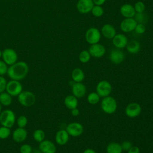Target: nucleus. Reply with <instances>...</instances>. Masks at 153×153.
Wrapping results in <instances>:
<instances>
[{
	"label": "nucleus",
	"instance_id": "obj_22",
	"mask_svg": "<svg viewBox=\"0 0 153 153\" xmlns=\"http://www.w3.org/2000/svg\"><path fill=\"white\" fill-rule=\"evenodd\" d=\"M64 103L66 108L69 109H72L77 107L78 100L77 98L74 95H69L65 98Z\"/></svg>",
	"mask_w": 153,
	"mask_h": 153
},
{
	"label": "nucleus",
	"instance_id": "obj_36",
	"mask_svg": "<svg viewBox=\"0 0 153 153\" xmlns=\"http://www.w3.org/2000/svg\"><path fill=\"white\" fill-rule=\"evenodd\" d=\"M8 65L3 61L0 60V76H4L7 74Z\"/></svg>",
	"mask_w": 153,
	"mask_h": 153
},
{
	"label": "nucleus",
	"instance_id": "obj_15",
	"mask_svg": "<svg viewBox=\"0 0 153 153\" xmlns=\"http://www.w3.org/2000/svg\"><path fill=\"white\" fill-rule=\"evenodd\" d=\"M137 23L133 18H126L121 22L120 29L124 32H130L134 30Z\"/></svg>",
	"mask_w": 153,
	"mask_h": 153
},
{
	"label": "nucleus",
	"instance_id": "obj_8",
	"mask_svg": "<svg viewBox=\"0 0 153 153\" xmlns=\"http://www.w3.org/2000/svg\"><path fill=\"white\" fill-rule=\"evenodd\" d=\"M112 91L111 84L107 81H100L96 86V93L100 97L108 96Z\"/></svg>",
	"mask_w": 153,
	"mask_h": 153
},
{
	"label": "nucleus",
	"instance_id": "obj_4",
	"mask_svg": "<svg viewBox=\"0 0 153 153\" xmlns=\"http://www.w3.org/2000/svg\"><path fill=\"white\" fill-rule=\"evenodd\" d=\"M101 108L106 114H111L114 113L117 108V103L115 99L111 96L103 97L101 102Z\"/></svg>",
	"mask_w": 153,
	"mask_h": 153
},
{
	"label": "nucleus",
	"instance_id": "obj_7",
	"mask_svg": "<svg viewBox=\"0 0 153 153\" xmlns=\"http://www.w3.org/2000/svg\"><path fill=\"white\" fill-rule=\"evenodd\" d=\"M85 39L87 42L92 45L97 44L101 38V33L96 27H90L85 32Z\"/></svg>",
	"mask_w": 153,
	"mask_h": 153
},
{
	"label": "nucleus",
	"instance_id": "obj_14",
	"mask_svg": "<svg viewBox=\"0 0 153 153\" xmlns=\"http://www.w3.org/2000/svg\"><path fill=\"white\" fill-rule=\"evenodd\" d=\"M27 137V131L25 128L17 127L12 133V139L16 143L24 142Z\"/></svg>",
	"mask_w": 153,
	"mask_h": 153
},
{
	"label": "nucleus",
	"instance_id": "obj_12",
	"mask_svg": "<svg viewBox=\"0 0 153 153\" xmlns=\"http://www.w3.org/2000/svg\"><path fill=\"white\" fill-rule=\"evenodd\" d=\"M38 149L42 153H56V146L50 140H44L39 143Z\"/></svg>",
	"mask_w": 153,
	"mask_h": 153
},
{
	"label": "nucleus",
	"instance_id": "obj_43",
	"mask_svg": "<svg viewBox=\"0 0 153 153\" xmlns=\"http://www.w3.org/2000/svg\"><path fill=\"white\" fill-rule=\"evenodd\" d=\"M83 153H96V152L93 149L88 148V149H86L85 151H84Z\"/></svg>",
	"mask_w": 153,
	"mask_h": 153
},
{
	"label": "nucleus",
	"instance_id": "obj_41",
	"mask_svg": "<svg viewBox=\"0 0 153 153\" xmlns=\"http://www.w3.org/2000/svg\"><path fill=\"white\" fill-rule=\"evenodd\" d=\"M93 1L94 4L96 5H102L105 2L106 0H93Z\"/></svg>",
	"mask_w": 153,
	"mask_h": 153
},
{
	"label": "nucleus",
	"instance_id": "obj_21",
	"mask_svg": "<svg viewBox=\"0 0 153 153\" xmlns=\"http://www.w3.org/2000/svg\"><path fill=\"white\" fill-rule=\"evenodd\" d=\"M101 33L107 39H112L116 35V30L114 27L111 24H105L101 29Z\"/></svg>",
	"mask_w": 153,
	"mask_h": 153
},
{
	"label": "nucleus",
	"instance_id": "obj_31",
	"mask_svg": "<svg viewBox=\"0 0 153 153\" xmlns=\"http://www.w3.org/2000/svg\"><path fill=\"white\" fill-rule=\"evenodd\" d=\"M87 100L88 103L92 105H95L100 100V96L98 95L97 93L92 92L90 93L88 97H87Z\"/></svg>",
	"mask_w": 153,
	"mask_h": 153
},
{
	"label": "nucleus",
	"instance_id": "obj_6",
	"mask_svg": "<svg viewBox=\"0 0 153 153\" xmlns=\"http://www.w3.org/2000/svg\"><path fill=\"white\" fill-rule=\"evenodd\" d=\"M2 59L8 66H11L17 62L18 55L13 48H7L2 51Z\"/></svg>",
	"mask_w": 153,
	"mask_h": 153
},
{
	"label": "nucleus",
	"instance_id": "obj_1",
	"mask_svg": "<svg viewBox=\"0 0 153 153\" xmlns=\"http://www.w3.org/2000/svg\"><path fill=\"white\" fill-rule=\"evenodd\" d=\"M28 73V65L25 62L17 61L13 65L9 66L7 74L11 79L21 81L26 78Z\"/></svg>",
	"mask_w": 153,
	"mask_h": 153
},
{
	"label": "nucleus",
	"instance_id": "obj_47",
	"mask_svg": "<svg viewBox=\"0 0 153 153\" xmlns=\"http://www.w3.org/2000/svg\"><path fill=\"white\" fill-rule=\"evenodd\" d=\"M1 126V123H0V126Z\"/></svg>",
	"mask_w": 153,
	"mask_h": 153
},
{
	"label": "nucleus",
	"instance_id": "obj_11",
	"mask_svg": "<svg viewBox=\"0 0 153 153\" xmlns=\"http://www.w3.org/2000/svg\"><path fill=\"white\" fill-rule=\"evenodd\" d=\"M142 111L141 106L137 103H131L128 104L125 109L127 116L130 118H135L140 115Z\"/></svg>",
	"mask_w": 153,
	"mask_h": 153
},
{
	"label": "nucleus",
	"instance_id": "obj_30",
	"mask_svg": "<svg viewBox=\"0 0 153 153\" xmlns=\"http://www.w3.org/2000/svg\"><path fill=\"white\" fill-rule=\"evenodd\" d=\"M91 57V55L88 51L82 50L79 54V60L83 63H87Z\"/></svg>",
	"mask_w": 153,
	"mask_h": 153
},
{
	"label": "nucleus",
	"instance_id": "obj_29",
	"mask_svg": "<svg viewBox=\"0 0 153 153\" xmlns=\"http://www.w3.org/2000/svg\"><path fill=\"white\" fill-rule=\"evenodd\" d=\"M11 134V130L10 128L1 126H0V139H6L9 137Z\"/></svg>",
	"mask_w": 153,
	"mask_h": 153
},
{
	"label": "nucleus",
	"instance_id": "obj_40",
	"mask_svg": "<svg viewBox=\"0 0 153 153\" xmlns=\"http://www.w3.org/2000/svg\"><path fill=\"white\" fill-rule=\"evenodd\" d=\"M128 153H140V149L136 146H132L128 150Z\"/></svg>",
	"mask_w": 153,
	"mask_h": 153
},
{
	"label": "nucleus",
	"instance_id": "obj_37",
	"mask_svg": "<svg viewBox=\"0 0 153 153\" xmlns=\"http://www.w3.org/2000/svg\"><path fill=\"white\" fill-rule=\"evenodd\" d=\"M134 30L138 34H142L143 33L145 30H146V27L144 25V24H141V23H137Z\"/></svg>",
	"mask_w": 153,
	"mask_h": 153
},
{
	"label": "nucleus",
	"instance_id": "obj_44",
	"mask_svg": "<svg viewBox=\"0 0 153 153\" xmlns=\"http://www.w3.org/2000/svg\"><path fill=\"white\" fill-rule=\"evenodd\" d=\"M32 153H42L39 149H34L32 150Z\"/></svg>",
	"mask_w": 153,
	"mask_h": 153
},
{
	"label": "nucleus",
	"instance_id": "obj_9",
	"mask_svg": "<svg viewBox=\"0 0 153 153\" xmlns=\"http://www.w3.org/2000/svg\"><path fill=\"white\" fill-rule=\"evenodd\" d=\"M66 131L68 133L69 136L73 137H77L80 136L83 131L84 128L82 124L79 123H72L68 124L66 128Z\"/></svg>",
	"mask_w": 153,
	"mask_h": 153
},
{
	"label": "nucleus",
	"instance_id": "obj_33",
	"mask_svg": "<svg viewBox=\"0 0 153 153\" xmlns=\"http://www.w3.org/2000/svg\"><path fill=\"white\" fill-rule=\"evenodd\" d=\"M91 12L92 13V14L94 16H95L96 17H101L103 16L104 11L101 5H95L93 7Z\"/></svg>",
	"mask_w": 153,
	"mask_h": 153
},
{
	"label": "nucleus",
	"instance_id": "obj_20",
	"mask_svg": "<svg viewBox=\"0 0 153 153\" xmlns=\"http://www.w3.org/2000/svg\"><path fill=\"white\" fill-rule=\"evenodd\" d=\"M69 134L66 130H59L55 136L56 142L59 145H65L69 140Z\"/></svg>",
	"mask_w": 153,
	"mask_h": 153
},
{
	"label": "nucleus",
	"instance_id": "obj_5",
	"mask_svg": "<svg viewBox=\"0 0 153 153\" xmlns=\"http://www.w3.org/2000/svg\"><path fill=\"white\" fill-rule=\"evenodd\" d=\"M23 91V85L20 81L11 79L7 83L5 91L13 96H18Z\"/></svg>",
	"mask_w": 153,
	"mask_h": 153
},
{
	"label": "nucleus",
	"instance_id": "obj_13",
	"mask_svg": "<svg viewBox=\"0 0 153 153\" xmlns=\"http://www.w3.org/2000/svg\"><path fill=\"white\" fill-rule=\"evenodd\" d=\"M88 51L91 55L95 58H100L104 56L106 52L105 47L99 43L91 45Z\"/></svg>",
	"mask_w": 153,
	"mask_h": 153
},
{
	"label": "nucleus",
	"instance_id": "obj_24",
	"mask_svg": "<svg viewBox=\"0 0 153 153\" xmlns=\"http://www.w3.org/2000/svg\"><path fill=\"white\" fill-rule=\"evenodd\" d=\"M71 76L75 82H81L84 79V73L80 68H75L72 71Z\"/></svg>",
	"mask_w": 153,
	"mask_h": 153
},
{
	"label": "nucleus",
	"instance_id": "obj_42",
	"mask_svg": "<svg viewBox=\"0 0 153 153\" xmlns=\"http://www.w3.org/2000/svg\"><path fill=\"white\" fill-rule=\"evenodd\" d=\"M71 114H72V115L73 116L76 117V116H78V115H79V110L76 108H74V109H71Z\"/></svg>",
	"mask_w": 153,
	"mask_h": 153
},
{
	"label": "nucleus",
	"instance_id": "obj_35",
	"mask_svg": "<svg viewBox=\"0 0 153 153\" xmlns=\"http://www.w3.org/2000/svg\"><path fill=\"white\" fill-rule=\"evenodd\" d=\"M136 13H143L145 10V5L142 1L137 2L134 6Z\"/></svg>",
	"mask_w": 153,
	"mask_h": 153
},
{
	"label": "nucleus",
	"instance_id": "obj_27",
	"mask_svg": "<svg viewBox=\"0 0 153 153\" xmlns=\"http://www.w3.org/2000/svg\"><path fill=\"white\" fill-rule=\"evenodd\" d=\"M45 134L43 130L36 129L33 133V138L38 143L41 142L45 139Z\"/></svg>",
	"mask_w": 153,
	"mask_h": 153
},
{
	"label": "nucleus",
	"instance_id": "obj_3",
	"mask_svg": "<svg viewBox=\"0 0 153 153\" xmlns=\"http://www.w3.org/2000/svg\"><path fill=\"white\" fill-rule=\"evenodd\" d=\"M19 103L25 107H30L33 105L36 101V97L33 93L28 90L22 91L17 96Z\"/></svg>",
	"mask_w": 153,
	"mask_h": 153
},
{
	"label": "nucleus",
	"instance_id": "obj_39",
	"mask_svg": "<svg viewBox=\"0 0 153 153\" xmlns=\"http://www.w3.org/2000/svg\"><path fill=\"white\" fill-rule=\"evenodd\" d=\"M122 149L124 151H128L131 146L132 144L130 141H124L121 145Z\"/></svg>",
	"mask_w": 153,
	"mask_h": 153
},
{
	"label": "nucleus",
	"instance_id": "obj_32",
	"mask_svg": "<svg viewBox=\"0 0 153 153\" xmlns=\"http://www.w3.org/2000/svg\"><path fill=\"white\" fill-rule=\"evenodd\" d=\"M16 123L18 127L25 128L28 123V119L25 115H20L16 120Z\"/></svg>",
	"mask_w": 153,
	"mask_h": 153
},
{
	"label": "nucleus",
	"instance_id": "obj_34",
	"mask_svg": "<svg viewBox=\"0 0 153 153\" xmlns=\"http://www.w3.org/2000/svg\"><path fill=\"white\" fill-rule=\"evenodd\" d=\"M33 148L32 146L28 143H24L20 147V153H32Z\"/></svg>",
	"mask_w": 153,
	"mask_h": 153
},
{
	"label": "nucleus",
	"instance_id": "obj_28",
	"mask_svg": "<svg viewBox=\"0 0 153 153\" xmlns=\"http://www.w3.org/2000/svg\"><path fill=\"white\" fill-rule=\"evenodd\" d=\"M134 20L137 23L144 24L148 22V17L146 14L144 13H136L134 16Z\"/></svg>",
	"mask_w": 153,
	"mask_h": 153
},
{
	"label": "nucleus",
	"instance_id": "obj_45",
	"mask_svg": "<svg viewBox=\"0 0 153 153\" xmlns=\"http://www.w3.org/2000/svg\"><path fill=\"white\" fill-rule=\"evenodd\" d=\"M1 112H2V105L0 103V114H1Z\"/></svg>",
	"mask_w": 153,
	"mask_h": 153
},
{
	"label": "nucleus",
	"instance_id": "obj_2",
	"mask_svg": "<svg viewBox=\"0 0 153 153\" xmlns=\"http://www.w3.org/2000/svg\"><path fill=\"white\" fill-rule=\"evenodd\" d=\"M16 121V114L13 111L10 109H7L0 114V123L2 126L12 128Z\"/></svg>",
	"mask_w": 153,
	"mask_h": 153
},
{
	"label": "nucleus",
	"instance_id": "obj_38",
	"mask_svg": "<svg viewBox=\"0 0 153 153\" xmlns=\"http://www.w3.org/2000/svg\"><path fill=\"white\" fill-rule=\"evenodd\" d=\"M7 81L4 76H0V93L5 91Z\"/></svg>",
	"mask_w": 153,
	"mask_h": 153
},
{
	"label": "nucleus",
	"instance_id": "obj_10",
	"mask_svg": "<svg viewBox=\"0 0 153 153\" xmlns=\"http://www.w3.org/2000/svg\"><path fill=\"white\" fill-rule=\"evenodd\" d=\"M94 5L93 0H78L76 9L80 13L86 14L91 11Z\"/></svg>",
	"mask_w": 153,
	"mask_h": 153
},
{
	"label": "nucleus",
	"instance_id": "obj_19",
	"mask_svg": "<svg viewBox=\"0 0 153 153\" xmlns=\"http://www.w3.org/2000/svg\"><path fill=\"white\" fill-rule=\"evenodd\" d=\"M120 13L125 18H133L136 14V11L132 5L125 4L121 7Z\"/></svg>",
	"mask_w": 153,
	"mask_h": 153
},
{
	"label": "nucleus",
	"instance_id": "obj_23",
	"mask_svg": "<svg viewBox=\"0 0 153 153\" xmlns=\"http://www.w3.org/2000/svg\"><path fill=\"white\" fill-rule=\"evenodd\" d=\"M127 51L131 54L137 53L140 48V45L139 41L136 40H131L130 42H127V44L126 47Z\"/></svg>",
	"mask_w": 153,
	"mask_h": 153
},
{
	"label": "nucleus",
	"instance_id": "obj_46",
	"mask_svg": "<svg viewBox=\"0 0 153 153\" xmlns=\"http://www.w3.org/2000/svg\"><path fill=\"white\" fill-rule=\"evenodd\" d=\"M1 58H2V51L0 50V59Z\"/></svg>",
	"mask_w": 153,
	"mask_h": 153
},
{
	"label": "nucleus",
	"instance_id": "obj_17",
	"mask_svg": "<svg viewBox=\"0 0 153 153\" xmlns=\"http://www.w3.org/2000/svg\"><path fill=\"white\" fill-rule=\"evenodd\" d=\"M72 92L76 98H81L85 94L86 87L81 82H75L72 86Z\"/></svg>",
	"mask_w": 153,
	"mask_h": 153
},
{
	"label": "nucleus",
	"instance_id": "obj_26",
	"mask_svg": "<svg viewBox=\"0 0 153 153\" xmlns=\"http://www.w3.org/2000/svg\"><path fill=\"white\" fill-rule=\"evenodd\" d=\"M106 151L107 153H122L123 149L120 143L111 142L108 145Z\"/></svg>",
	"mask_w": 153,
	"mask_h": 153
},
{
	"label": "nucleus",
	"instance_id": "obj_25",
	"mask_svg": "<svg viewBox=\"0 0 153 153\" xmlns=\"http://www.w3.org/2000/svg\"><path fill=\"white\" fill-rule=\"evenodd\" d=\"M12 101V96L6 91L0 93V103L2 106H8L11 104Z\"/></svg>",
	"mask_w": 153,
	"mask_h": 153
},
{
	"label": "nucleus",
	"instance_id": "obj_18",
	"mask_svg": "<svg viewBox=\"0 0 153 153\" xmlns=\"http://www.w3.org/2000/svg\"><path fill=\"white\" fill-rule=\"evenodd\" d=\"M109 59L112 63L115 64H120L124 59V54L118 48L114 49L110 52Z\"/></svg>",
	"mask_w": 153,
	"mask_h": 153
},
{
	"label": "nucleus",
	"instance_id": "obj_16",
	"mask_svg": "<svg viewBox=\"0 0 153 153\" xmlns=\"http://www.w3.org/2000/svg\"><path fill=\"white\" fill-rule=\"evenodd\" d=\"M127 42L128 40L126 36L122 33L116 34L112 38V43L118 49L125 48Z\"/></svg>",
	"mask_w": 153,
	"mask_h": 153
}]
</instances>
